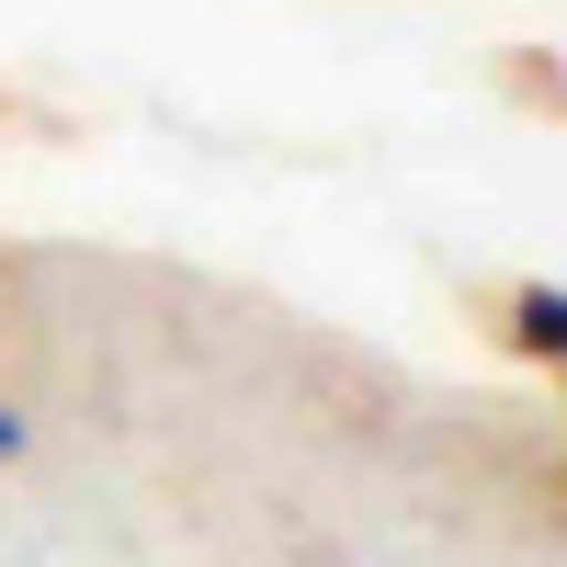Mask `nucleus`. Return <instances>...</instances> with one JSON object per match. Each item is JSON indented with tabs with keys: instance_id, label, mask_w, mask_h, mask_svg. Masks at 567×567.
Segmentation results:
<instances>
[{
	"instance_id": "2",
	"label": "nucleus",
	"mask_w": 567,
	"mask_h": 567,
	"mask_svg": "<svg viewBox=\"0 0 567 567\" xmlns=\"http://www.w3.org/2000/svg\"><path fill=\"white\" fill-rule=\"evenodd\" d=\"M23 443H34V420H23L12 398H0V465H23Z\"/></svg>"
},
{
	"instance_id": "1",
	"label": "nucleus",
	"mask_w": 567,
	"mask_h": 567,
	"mask_svg": "<svg viewBox=\"0 0 567 567\" xmlns=\"http://www.w3.org/2000/svg\"><path fill=\"white\" fill-rule=\"evenodd\" d=\"M499 329H511V352H534L567 374V284H511L499 296Z\"/></svg>"
}]
</instances>
